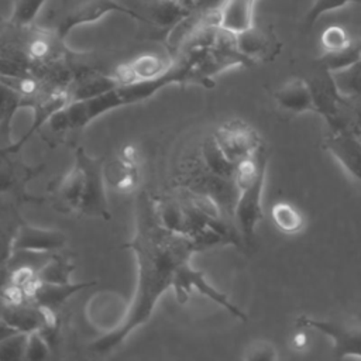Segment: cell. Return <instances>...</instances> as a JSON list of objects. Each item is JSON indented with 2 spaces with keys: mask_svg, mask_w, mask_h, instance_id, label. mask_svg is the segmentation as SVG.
<instances>
[{
  "mask_svg": "<svg viewBox=\"0 0 361 361\" xmlns=\"http://www.w3.org/2000/svg\"><path fill=\"white\" fill-rule=\"evenodd\" d=\"M360 302H361V298H360Z\"/></svg>",
  "mask_w": 361,
  "mask_h": 361,
  "instance_id": "cell-36",
  "label": "cell"
},
{
  "mask_svg": "<svg viewBox=\"0 0 361 361\" xmlns=\"http://www.w3.org/2000/svg\"><path fill=\"white\" fill-rule=\"evenodd\" d=\"M166 1H173V3H185V4H188V1L189 0H166ZM189 6V4H188Z\"/></svg>",
  "mask_w": 361,
  "mask_h": 361,
  "instance_id": "cell-35",
  "label": "cell"
},
{
  "mask_svg": "<svg viewBox=\"0 0 361 361\" xmlns=\"http://www.w3.org/2000/svg\"><path fill=\"white\" fill-rule=\"evenodd\" d=\"M75 161L79 164L83 173L82 199L78 210L92 217H109V204L106 195V180L103 159L100 157H90L83 148H78Z\"/></svg>",
  "mask_w": 361,
  "mask_h": 361,
  "instance_id": "cell-3",
  "label": "cell"
},
{
  "mask_svg": "<svg viewBox=\"0 0 361 361\" xmlns=\"http://www.w3.org/2000/svg\"><path fill=\"white\" fill-rule=\"evenodd\" d=\"M27 66L21 58H16L13 54L0 55V76L13 79H25Z\"/></svg>",
  "mask_w": 361,
  "mask_h": 361,
  "instance_id": "cell-31",
  "label": "cell"
},
{
  "mask_svg": "<svg viewBox=\"0 0 361 361\" xmlns=\"http://www.w3.org/2000/svg\"><path fill=\"white\" fill-rule=\"evenodd\" d=\"M110 13H123L141 23L149 24L147 16L140 14L137 10L118 0H86L61 18L59 24L56 25V37L62 41L76 27L96 23Z\"/></svg>",
  "mask_w": 361,
  "mask_h": 361,
  "instance_id": "cell-6",
  "label": "cell"
},
{
  "mask_svg": "<svg viewBox=\"0 0 361 361\" xmlns=\"http://www.w3.org/2000/svg\"><path fill=\"white\" fill-rule=\"evenodd\" d=\"M320 42L323 47V52H329V51H337L347 47L351 42V38L343 27L330 25L322 32Z\"/></svg>",
  "mask_w": 361,
  "mask_h": 361,
  "instance_id": "cell-29",
  "label": "cell"
},
{
  "mask_svg": "<svg viewBox=\"0 0 361 361\" xmlns=\"http://www.w3.org/2000/svg\"><path fill=\"white\" fill-rule=\"evenodd\" d=\"M203 159L209 172L224 178H233L237 165L226 159V157L217 147L213 135H210L203 144Z\"/></svg>",
  "mask_w": 361,
  "mask_h": 361,
  "instance_id": "cell-21",
  "label": "cell"
},
{
  "mask_svg": "<svg viewBox=\"0 0 361 361\" xmlns=\"http://www.w3.org/2000/svg\"><path fill=\"white\" fill-rule=\"evenodd\" d=\"M25 106L28 104L21 94L0 80V123L10 124L13 116Z\"/></svg>",
  "mask_w": 361,
  "mask_h": 361,
  "instance_id": "cell-24",
  "label": "cell"
},
{
  "mask_svg": "<svg viewBox=\"0 0 361 361\" xmlns=\"http://www.w3.org/2000/svg\"><path fill=\"white\" fill-rule=\"evenodd\" d=\"M73 269H75V265L73 262H71V259L52 255L37 271V279L44 282H55V283L71 282V275Z\"/></svg>",
  "mask_w": 361,
  "mask_h": 361,
  "instance_id": "cell-22",
  "label": "cell"
},
{
  "mask_svg": "<svg viewBox=\"0 0 361 361\" xmlns=\"http://www.w3.org/2000/svg\"><path fill=\"white\" fill-rule=\"evenodd\" d=\"M347 4H361V0H313L305 16V25L310 28L323 14L340 10Z\"/></svg>",
  "mask_w": 361,
  "mask_h": 361,
  "instance_id": "cell-27",
  "label": "cell"
},
{
  "mask_svg": "<svg viewBox=\"0 0 361 361\" xmlns=\"http://www.w3.org/2000/svg\"><path fill=\"white\" fill-rule=\"evenodd\" d=\"M235 45L241 55L252 63L258 61H271L279 52V42L271 35L269 31L255 27V24L235 34Z\"/></svg>",
  "mask_w": 361,
  "mask_h": 361,
  "instance_id": "cell-13",
  "label": "cell"
},
{
  "mask_svg": "<svg viewBox=\"0 0 361 361\" xmlns=\"http://www.w3.org/2000/svg\"><path fill=\"white\" fill-rule=\"evenodd\" d=\"M224 0H189L188 4L193 11L200 14H216L219 13Z\"/></svg>",
  "mask_w": 361,
  "mask_h": 361,
  "instance_id": "cell-32",
  "label": "cell"
},
{
  "mask_svg": "<svg viewBox=\"0 0 361 361\" xmlns=\"http://www.w3.org/2000/svg\"><path fill=\"white\" fill-rule=\"evenodd\" d=\"M96 281H87V282H63V283H55V282H44L39 279H34L25 289V298H28L30 302L55 310L62 303H65L71 296L75 293L87 289L93 286Z\"/></svg>",
  "mask_w": 361,
  "mask_h": 361,
  "instance_id": "cell-11",
  "label": "cell"
},
{
  "mask_svg": "<svg viewBox=\"0 0 361 361\" xmlns=\"http://www.w3.org/2000/svg\"><path fill=\"white\" fill-rule=\"evenodd\" d=\"M171 65L157 55H141L124 68V72L117 78H124L123 82H130L134 79H151L164 73Z\"/></svg>",
  "mask_w": 361,
  "mask_h": 361,
  "instance_id": "cell-16",
  "label": "cell"
},
{
  "mask_svg": "<svg viewBox=\"0 0 361 361\" xmlns=\"http://www.w3.org/2000/svg\"><path fill=\"white\" fill-rule=\"evenodd\" d=\"M267 164H264L257 173V176L238 189V196L235 200L233 220L237 227L240 238L250 244L255 237V230L258 223L264 217L262 212V193L265 186Z\"/></svg>",
  "mask_w": 361,
  "mask_h": 361,
  "instance_id": "cell-4",
  "label": "cell"
},
{
  "mask_svg": "<svg viewBox=\"0 0 361 361\" xmlns=\"http://www.w3.org/2000/svg\"><path fill=\"white\" fill-rule=\"evenodd\" d=\"M361 59V39H351V42L337 51H329L323 52V55L316 61L317 65L331 72L341 71L344 68H348L350 65L355 63Z\"/></svg>",
  "mask_w": 361,
  "mask_h": 361,
  "instance_id": "cell-17",
  "label": "cell"
},
{
  "mask_svg": "<svg viewBox=\"0 0 361 361\" xmlns=\"http://www.w3.org/2000/svg\"><path fill=\"white\" fill-rule=\"evenodd\" d=\"M296 324L300 329L314 330L329 337L336 358H361V326H348L309 316H300Z\"/></svg>",
  "mask_w": 361,
  "mask_h": 361,
  "instance_id": "cell-8",
  "label": "cell"
},
{
  "mask_svg": "<svg viewBox=\"0 0 361 361\" xmlns=\"http://www.w3.org/2000/svg\"><path fill=\"white\" fill-rule=\"evenodd\" d=\"M120 305H123V303L120 302V298L116 295L94 296L92 299V302L89 303L87 317L94 326H99L102 329L104 314H109L111 326H113L111 330H114L116 327H118L121 324V319H118V316H121L123 320L126 317V312L124 310L120 312Z\"/></svg>",
  "mask_w": 361,
  "mask_h": 361,
  "instance_id": "cell-15",
  "label": "cell"
},
{
  "mask_svg": "<svg viewBox=\"0 0 361 361\" xmlns=\"http://www.w3.org/2000/svg\"><path fill=\"white\" fill-rule=\"evenodd\" d=\"M48 0H14L10 23L14 27H30L41 13Z\"/></svg>",
  "mask_w": 361,
  "mask_h": 361,
  "instance_id": "cell-23",
  "label": "cell"
},
{
  "mask_svg": "<svg viewBox=\"0 0 361 361\" xmlns=\"http://www.w3.org/2000/svg\"><path fill=\"white\" fill-rule=\"evenodd\" d=\"M120 83L118 78H110V76H94L85 79L73 92V99L72 100H79V99H87L93 97L96 94H100Z\"/></svg>",
  "mask_w": 361,
  "mask_h": 361,
  "instance_id": "cell-26",
  "label": "cell"
},
{
  "mask_svg": "<svg viewBox=\"0 0 361 361\" xmlns=\"http://www.w3.org/2000/svg\"><path fill=\"white\" fill-rule=\"evenodd\" d=\"M66 244L65 233L54 228H45L23 223L17 227L14 237L10 241L11 251H32V252H54Z\"/></svg>",
  "mask_w": 361,
  "mask_h": 361,
  "instance_id": "cell-10",
  "label": "cell"
},
{
  "mask_svg": "<svg viewBox=\"0 0 361 361\" xmlns=\"http://www.w3.org/2000/svg\"><path fill=\"white\" fill-rule=\"evenodd\" d=\"M257 0H224L217 13V25L231 34H240L254 25Z\"/></svg>",
  "mask_w": 361,
  "mask_h": 361,
  "instance_id": "cell-14",
  "label": "cell"
},
{
  "mask_svg": "<svg viewBox=\"0 0 361 361\" xmlns=\"http://www.w3.org/2000/svg\"><path fill=\"white\" fill-rule=\"evenodd\" d=\"M193 66L195 59L185 55L179 62L172 63L164 73L155 78L120 82L117 86L93 97L71 100L65 107L51 116L48 124L55 131L82 130L104 113L144 102L164 87L175 83H196Z\"/></svg>",
  "mask_w": 361,
  "mask_h": 361,
  "instance_id": "cell-2",
  "label": "cell"
},
{
  "mask_svg": "<svg viewBox=\"0 0 361 361\" xmlns=\"http://www.w3.org/2000/svg\"><path fill=\"white\" fill-rule=\"evenodd\" d=\"M271 217L276 228L286 234H295L303 228L305 219L302 213L288 202H278L271 209Z\"/></svg>",
  "mask_w": 361,
  "mask_h": 361,
  "instance_id": "cell-19",
  "label": "cell"
},
{
  "mask_svg": "<svg viewBox=\"0 0 361 361\" xmlns=\"http://www.w3.org/2000/svg\"><path fill=\"white\" fill-rule=\"evenodd\" d=\"M323 147L361 185V137L350 130L330 131L323 141Z\"/></svg>",
  "mask_w": 361,
  "mask_h": 361,
  "instance_id": "cell-9",
  "label": "cell"
},
{
  "mask_svg": "<svg viewBox=\"0 0 361 361\" xmlns=\"http://www.w3.org/2000/svg\"><path fill=\"white\" fill-rule=\"evenodd\" d=\"M134 224V234L124 245L135 258L134 295L123 323L114 330L103 333L89 345V350L96 354L111 353L131 333L144 326L151 319L159 299L172 288L178 268L199 251L193 238L162 224L157 202L145 192H140L135 199Z\"/></svg>",
  "mask_w": 361,
  "mask_h": 361,
  "instance_id": "cell-1",
  "label": "cell"
},
{
  "mask_svg": "<svg viewBox=\"0 0 361 361\" xmlns=\"http://www.w3.org/2000/svg\"><path fill=\"white\" fill-rule=\"evenodd\" d=\"M10 283V271L6 267V269L0 268V293L3 292V289Z\"/></svg>",
  "mask_w": 361,
  "mask_h": 361,
  "instance_id": "cell-33",
  "label": "cell"
},
{
  "mask_svg": "<svg viewBox=\"0 0 361 361\" xmlns=\"http://www.w3.org/2000/svg\"><path fill=\"white\" fill-rule=\"evenodd\" d=\"M274 99L278 107L285 113H316L313 94L306 79L293 78L286 80L275 90Z\"/></svg>",
  "mask_w": 361,
  "mask_h": 361,
  "instance_id": "cell-12",
  "label": "cell"
},
{
  "mask_svg": "<svg viewBox=\"0 0 361 361\" xmlns=\"http://www.w3.org/2000/svg\"><path fill=\"white\" fill-rule=\"evenodd\" d=\"M51 347L49 343L44 334L42 330H34L28 333L27 345H25V354L24 360L28 361H39L49 355Z\"/></svg>",
  "mask_w": 361,
  "mask_h": 361,
  "instance_id": "cell-28",
  "label": "cell"
},
{
  "mask_svg": "<svg viewBox=\"0 0 361 361\" xmlns=\"http://www.w3.org/2000/svg\"><path fill=\"white\" fill-rule=\"evenodd\" d=\"M213 138L226 159L234 165L254 157L262 147L258 133L247 123L237 120L221 124Z\"/></svg>",
  "mask_w": 361,
  "mask_h": 361,
  "instance_id": "cell-7",
  "label": "cell"
},
{
  "mask_svg": "<svg viewBox=\"0 0 361 361\" xmlns=\"http://www.w3.org/2000/svg\"><path fill=\"white\" fill-rule=\"evenodd\" d=\"M4 257V245L1 244V241H0V259Z\"/></svg>",
  "mask_w": 361,
  "mask_h": 361,
  "instance_id": "cell-34",
  "label": "cell"
},
{
  "mask_svg": "<svg viewBox=\"0 0 361 361\" xmlns=\"http://www.w3.org/2000/svg\"><path fill=\"white\" fill-rule=\"evenodd\" d=\"M338 93L345 99H361V59L337 72H331Z\"/></svg>",
  "mask_w": 361,
  "mask_h": 361,
  "instance_id": "cell-20",
  "label": "cell"
},
{
  "mask_svg": "<svg viewBox=\"0 0 361 361\" xmlns=\"http://www.w3.org/2000/svg\"><path fill=\"white\" fill-rule=\"evenodd\" d=\"M83 189V173L79 164L75 161L72 169L65 175L59 185V199L61 202L72 210H78Z\"/></svg>",
  "mask_w": 361,
  "mask_h": 361,
  "instance_id": "cell-18",
  "label": "cell"
},
{
  "mask_svg": "<svg viewBox=\"0 0 361 361\" xmlns=\"http://www.w3.org/2000/svg\"><path fill=\"white\" fill-rule=\"evenodd\" d=\"M278 358L275 347L267 340H257L244 350L243 360L248 361H274Z\"/></svg>",
  "mask_w": 361,
  "mask_h": 361,
  "instance_id": "cell-30",
  "label": "cell"
},
{
  "mask_svg": "<svg viewBox=\"0 0 361 361\" xmlns=\"http://www.w3.org/2000/svg\"><path fill=\"white\" fill-rule=\"evenodd\" d=\"M172 289L175 292V298L179 303H185L189 298V293L196 290L197 293L206 296L207 299L213 300L214 303H217L219 306H221L223 309H226L231 316L240 319V320H247V314L237 307V305H234L227 296L226 293L220 292L217 288H214L204 276V274L196 268L192 267L190 261L183 262L176 274H175V279H173V285Z\"/></svg>",
  "mask_w": 361,
  "mask_h": 361,
  "instance_id": "cell-5",
  "label": "cell"
},
{
  "mask_svg": "<svg viewBox=\"0 0 361 361\" xmlns=\"http://www.w3.org/2000/svg\"><path fill=\"white\" fill-rule=\"evenodd\" d=\"M28 333L13 331L0 338V361L24 360Z\"/></svg>",
  "mask_w": 361,
  "mask_h": 361,
  "instance_id": "cell-25",
  "label": "cell"
}]
</instances>
